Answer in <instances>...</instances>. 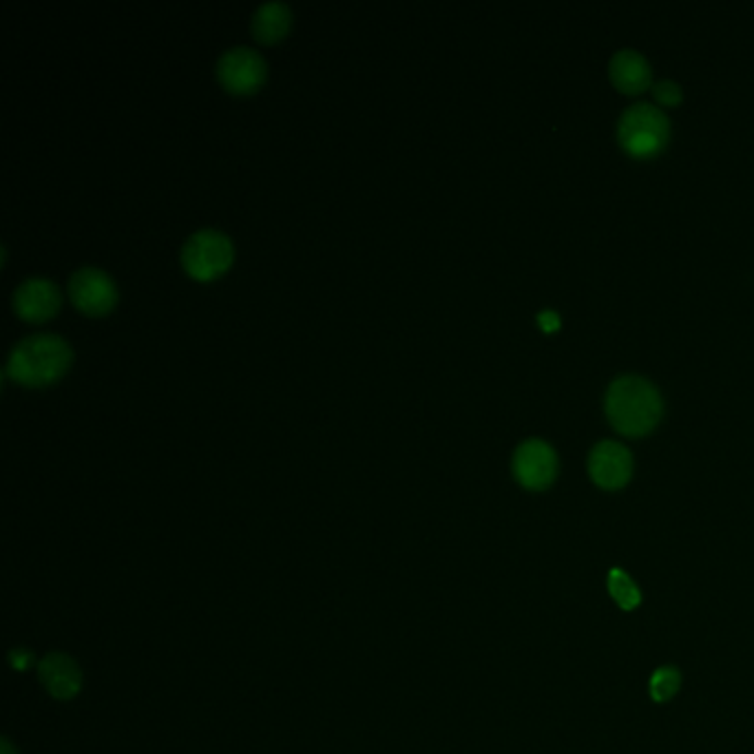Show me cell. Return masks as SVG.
<instances>
[{
	"label": "cell",
	"instance_id": "52a82bcc",
	"mask_svg": "<svg viewBox=\"0 0 754 754\" xmlns=\"http://www.w3.org/2000/svg\"><path fill=\"white\" fill-rule=\"evenodd\" d=\"M266 60L263 56L248 47V45H235L220 54L215 62L217 80L224 89L233 93H250L266 80Z\"/></svg>",
	"mask_w": 754,
	"mask_h": 754
},
{
	"label": "cell",
	"instance_id": "9c48e42d",
	"mask_svg": "<svg viewBox=\"0 0 754 754\" xmlns=\"http://www.w3.org/2000/svg\"><path fill=\"white\" fill-rule=\"evenodd\" d=\"M12 302H14V310L21 317L30 321H43L60 308L62 297H60V288L56 286V281H51L49 276L34 274V276L23 279L14 288Z\"/></svg>",
	"mask_w": 754,
	"mask_h": 754
},
{
	"label": "cell",
	"instance_id": "e0dca14e",
	"mask_svg": "<svg viewBox=\"0 0 754 754\" xmlns=\"http://www.w3.org/2000/svg\"><path fill=\"white\" fill-rule=\"evenodd\" d=\"M14 667L16 669H25L27 667V652H23V650L14 652Z\"/></svg>",
	"mask_w": 754,
	"mask_h": 754
},
{
	"label": "cell",
	"instance_id": "ac0fdd59",
	"mask_svg": "<svg viewBox=\"0 0 754 754\" xmlns=\"http://www.w3.org/2000/svg\"><path fill=\"white\" fill-rule=\"evenodd\" d=\"M0 754H14V750L10 747V743H8V741H3V752H0Z\"/></svg>",
	"mask_w": 754,
	"mask_h": 754
},
{
	"label": "cell",
	"instance_id": "2e32d148",
	"mask_svg": "<svg viewBox=\"0 0 754 754\" xmlns=\"http://www.w3.org/2000/svg\"><path fill=\"white\" fill-rule=\"evenodd\" d=\"M538 323H540V328H542V330L553 332V330H557V328H559V315H557V313H553V310H544V313H540V315H538Z\"/></svg>",
	"mask_w": 754,
	"mask_h": 754
},
{
	"label": "cell",
	"instance_id": "8fae6325",
	"mask_svg": "<svg viewBox=\"0 0 754 754\" xmlns=\"http://www.w3.org/2000/svg\"><path fill=\"white\" fill-rule=\"evenodd\" d=\"M609 78L622 93H641L650 86V64L635 49H620L609 62Z\"/></svg>",
	"mask_w": 754,
	"mask_h": 754
},
{
	"label": "cell",
	"instance_id": "6da1fadb",
	"mask_svg": "<svg viewBox=\"0 0 754 754\" xmlns=\"http://www.w3.org/2000/svg\"><path fill=\"white\" fill-rule=\"evenodd\" d=\"M604 410L611 425L624 436H644L655 429L664 414L659 390L639 374H622L611 381Z\"/></svg>",
	"mask_w": 754,
	"mask_h": 754
},
{
	"label": "cell",
	"instance_id": "3957f363",
	"mask_svg": "<svg viewBox=\"0 0 754 754\" xmlns=\"http://www.w3.org/2000/svg\"><path fill=\"white\" fill-rule=\"evenodd\" d=\"M669 138V116L650 103H637L628 107L617 122V140L633 157L657 155L667 146Z\"/></svg>",
	"mask_w": 754,
	"mask_h": 754
},
{
	"label": "cell",
	"instance_id": "ba28073f",
	"mask_svg": "<svg viewBox=\"0 0 754 754\" xmlns=\"http://www.w3.org/2000/svg\"><path fill=\"white\" fill-rule=\"evenodd\" d=\"M589 476L606 492L622 490L633 476V453L617 440H600L589 453Z\"/></svg>",
	"mask_w": 754,
	"mask_h": 754
},
{
	"label": "cell",
	"instance_id": "7c38bea8",
	"mask_svg": "<svg viewBox=\"0 0 754 754\" xmlns=\"http://www.w3.org/2000/svg\"><path fill=\"white\" fill-rule=\"evenodd\" d=\"M293 25V10L284 0H266L259 3L250 16L252 36L261 43H274L284 38Z\"/></svg>",
	"mask_w": 754,
	"mask_h": 754
},
{
	"label": "cell",
	"instance_id": "9a60e30c",
	"mask_svg": "<svg viewBox=\"0 0 754 754\" xmlns=\"http://www.w3.org/2000/svg\"><path fill=\"white\" fill-rule=\"evenodd\" d=\"M652 96L662 107H678L684 101V91L675 80H657L652 84Z\"/></svg>",
	"mask_w": 754,
	"mask_h": 754
},
{
	"label": "cell",
	"instance_id": "5bb4252c",
	"mask_svg": "<svg viewBox=\"0 0 754 754\" xmlns=\"http://www.w3.org/2000/svg\"><path fill=\"white\" fill-rule=\"evenodd\" d=\"M680 688H682V673H680L678 669H673V667L657 669V671L650 675L648 691H650V697H652L657 704L669 702L671 697L678 695Z\"/></svg>",
	"mask_w": 754,
	"mask_h": 754
},
{
	"label": "cell",
	"instance_id": "277c9868",
	"mask_svg": "<svg viewBox=\"0 0 754 754\" xmlns=\"http://www.w3.org/2000/svg\"><path fill=\"white\" fill-rule=\"evenodd\" d=\"M235 257L233 239L220 228H200L181 244L179 259L184 270L196 279H213L222 274Z\"/></svg>",
	"mask_w": 754,
	"mask_h": 754
},
{
	"label": "cell",
	"instance_id": "7a4b0ae2",
	"mask_svg": "<svg viewBox=\"0 0 754 754\" xmlns=\"http://www.w3.org/2000/svg\"><path fill=\"white\" fill-rule=\"evenodd\" d=\"M73 350L56 332H34L23 337L10 352L5 372L25 386H47L64 374Z\"/></svg>",
	"mask_w": 754,
	"mask_h": 754
},
{
	"label": "cell",
	"instance_id": "4fadbf2b",
	"mask_svg": "<svg viewBox=\"0 0 754 754\" xmlns=\"http://www.w3.org/2000/svg\"><path fill=\"white\" fill-rule=\"evenodd\" d=\"M606 587L611 598L620 604V609L624 611H633L639 606L641 602V593L637 589V585L631 580V576L624 569H611L606 576Z\"/></svg>",
	"mask_w": 754,
	"mask_h": 754
},
{
	"label": "cell",
	"instance_id": "30bf717a",
	"mask_svg": "<svg viewBox=\"0 0 754 754\" xmlns=\"http://www.w3.org/2000/svg\"><path fill=\"white\" fill-rule=\"evenodd\" d=\"M38 673H40V682L45 684V688L58 699H71L80 691V684H82L80 669L71 657H67L62 652L47 655L40 662Z\"/></svg>",
	"mask_w": 754,
	"mask_h": 754
},
{
	"label": "cell",
	"instance_id": "8992f818",
	"mask_svg": "<svg viewBox=\"0 0 754 754\" xmlns=\"http://www.w3.org/2000/svg\"><path fill=\"white\" fill-rule=\"evenodd\" d=\"M511 469L525 490L542 492L551 487L557 476V456L546 440L527 438L516 447Z\"/></svg>",
	"mask_w": 754,
	"mask_h": 754
},
{
	"label": "cell",
	"instance_id": "5b68a950",
	"mask_svg": "<svg viewBox=\"0 0 754 754\" xmlns=\"http://www.w3.org/2000/svg\"><path fill=\"white\" fill-rule=\"evenodd\" d=\"M67 288H69L71 302L89 315H103L111 310L118 302L116 279L98 266L75 268L69 274Z\"/></svg>",
	"mask_w": 754,
	"mask_h": 754
}]
</instances>
